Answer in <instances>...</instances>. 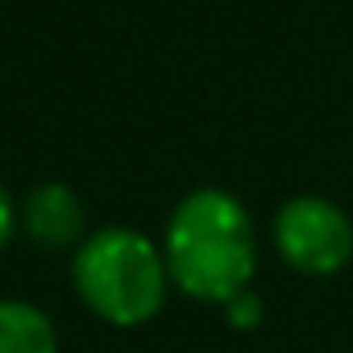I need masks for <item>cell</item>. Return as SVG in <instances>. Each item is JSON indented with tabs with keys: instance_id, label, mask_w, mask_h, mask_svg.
<instances>
[{
	"instance_id": "cell-1",
	"label": "cell",
	"mask_w": 353,
	"mask_h": 353,
	"mask_svg": "<svg viewBox=\"0 0 353 353\" xmlns=\"http://www.w3.org/2000/svg\"><path fill=\"white\" fill-rule=\"evenodd\" d=\"M162 258L170 270V287L188 299L225 307L254 283L258 270V233L250 208L225 188H196L174 204Z\"/></svg>"
},
{
	"instance_id": "cell-2",
	"label": "cell",
	"mask_w": 353,
	"mask_h": 353,
	"mask_svg": "<svg viewBox=\"0 0 353 353\" xmlns=\"http://www.w3.org/2000/svg\"><path fill=\"white\" fill-rule=\"evenodd\" d=\"M71 279L79 299L117 328H137L154 320L170 291L162 250L145 233L125 225H108L83 237L71 262Z\"/></svg>"
},
{
	"instance_id": "cell-3",
	"label": "cell",
	"mask_w": 353,
	"mask_h": 353,
	"mask_svg": "<svg viewBox=\"0 0 353 353\" xmlns=\"http://www.w3.org/2000/svg\"><path fill=\"white\" fill-rule=\"evenodd\" d=\"M270 241L283 266L303 279H332L353 262V221L328 196H291L270 221Z\"/></svg>"
},
{
	"instance_id": "cell-4",
	"label": "cell",
	"mask_w": 353,
	"mask_h": 353,
	"mask_svg": "<svg viewBox=\"0 0 353 353\" xmlns=\"http://www.w3.org/2000/svg\"><path fill=\"white\" fill-rule=\"evenodd\" d=\"M21 225L42 250H67L83 237V204L63 183H42L21 204Z\"/></svg>"
},
{
	"instance_id": "cell-5",
	"label": "cell",
	"mask_w": 353,
	"mask_h": 353,
	"mask_svg": "<svg viewBox=\"0 0 353 353\" xmlns=\"http://www.w3.org/2000/svg\"><path fill=\"white\" fill-rule=\"evenodd\" d=\"M0 353H59L46 312L21 299H0Z\"/></svg>"
},
{
	"instance_id": "cell-6",
	"label": "cell",
	"mask_w": 353,
	"mask_h": 353,
	"mask_svg": "<svg viewBox=\"0 0 353 353\" xmlns=\"http://www.w3.org/2000/svg\"><path fill=\"white\" fill-rule=\"evenodd\" d=\"M225 320H229L233 328L250 332V328H258V324L266 320V299H262L254 287H245L241 295H233V299L225 303Z\"/></svg>"
},
{
	"instance_id": "cell-7",
	"label": "cell",
	"mask_w": 353,
	"mask_h": 353,
	"mask_svg": "<svg viewBox=\"0 0 353 353\" xmlns=\"http://www.w3.org/2000/svg\"><path fill=\"white\" fill-rule=\"evenodd\" d=\"M13 229H17V204H13V196H9L5 188H0V250L9 245Z\"/></svg>"
}]
</instances>
